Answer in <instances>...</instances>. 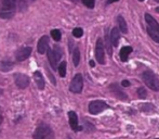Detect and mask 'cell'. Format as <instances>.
I'll list each match as a JSON object with an SVG mask.
<instances>
[{"instance_id": "2e32d148", "label": "cell", "mask_w": 159, "mask_h": 139, "mask_svg": "<svg viewBox=\"0 0 159 139\" xmlns=\"http://www.w3.org/2000/svg\"><path fill=\"white\" fill-rule=\"evenodd\" d=\"M117 23H118V28L120 30V32H121L122 34H127L128 33V26H127V22H126V20L124 19V17L118 15Z\"/></svg>"}, {"instance_id": "ac0fdd59", "label": "cell", "mask_w": 159, "mask_h": 139, "mask_svg": "<svg viewBox=\"0 0 159 139\" xmlns=\"http://www.w3.org/2000/svg\"><path fill=\"white\" fill-rule=\"evenodd\" d=\"M12 66H13V63L11 61H2L1 63H0V70H1L2 72L11 71Z\"/></svg>"}, {"instance_id": "52a82bcc", "label": "cell", "mask_w": 159, "mask_h": 139, "mask_svg": "<svg viewBox=\"0 0 159 139\" xmlns=\"http://www.w3.org/2000/svg\"><path fill=\"white\" fill-rule=\"evenodd\" d=\"M14 82L19 88L24 89L30 85V77L25 74H21V73H16L14 75Z\"/></svg>"}, {"instance_id": "836d02e7", "label": "cell", "mask_w": 159, "mask_h": 139, "mask_svg": "<svg viewBox=\"0 0 159 139\" xmlns=\"http://www.w3.org/2000/svg\"><path fill=\"white\" fill-rule=\"evenodd\" d=\"M155 1H156V2H158V3H159V0H155Z\"/></svg>"}, {"instance_id": "d6a6232c", "label": "cell", "mask_w": 159, "mask_h": 139, "mask_svg": "<svg viewBox=\"0 0 159 139\" xmlns=\"http://www.w3.org/2000/svg\"><path fill=\"white\" fill-rule=\"evenodd\" d=\"M71 1H74V2H77V1H78V0H71Z\"/></svg>"}, {"instance_id": "d4e9b609", "label": "cell", "mask_w": 159, "mask_h": 139, "mask_svg": "<svg viewBox=\"0 0 159 139\" xmlns=\"http://www.w3.org/2000/svg\"><path fill=\"white\" fill-rule=\"evenodd\" d=\"M138 95L140 98H142V99H145V98L147 97V93L146 90H145V88H143V87H140V88L138 89Z\"/></svg>"}, {"instance_id": "9c48e42d", "label": "cell", "mask_w": 159, "mask_h": 139, "mask_svg": "<svg viewBox=\"0 0 159 139\" xmlns=\"http://www.w3.org/2000/svg\"><path fill=\"white\" fill-rule=\"evenodd\" d=\"M37 49H38V52H39L40 55H43V53H46L47 51L49 50V37L48 36H42V37L40 38L39 41H38Z\"/></svg>"}, {"instance_id": "e0dca14e", "label": "cell", "mask_w": 159, "mask_h": 139, "mask_svg": "<svg viewBox=\"0 0 159 139\" xmlns=\"http://www.w3.org/2000/svg\"><path fill=\"white\" fill-rule=\"evenodd\" d=\"M132 52V47L130 46H126L120 50V59H121L122 62H127L128 58H129V55Z\"/></svg>"}, {"instance_id": "cb8c5ba5", "label": "cell", "mask_w": 159, "mask_h": 139, "mask_svg": "<svg viewBox=\"0 0 159 139\" xmlns=\"http://www.w3.org/2000/svg\"><path fill=\"white\" fill-rule=\"evenodd\" d=\"M81 1H82V3H84L86 7H88V8H90V9L94 8L95 0H81Z\"/></svg>"}, {"instance_id": "7c38bea8", "label": "cell", "mask_w": 159, "mask_h": 139, "mask_svg": "<svg viewBox=\"0 0 159 139\" xmlns=\"http://www.w3.org/2000/svg\"><path fill=\"white\" fill-rule=\"evenodd\" d=\"M145 20H146V23H147V25H148V27H147V28H152V30H155V31H158V32H159L158 22L156 21V20L154 19L151 14L146 13V14H145Z\"/></svg>"}, {"instance_id": "e575fe53", "label": "cell", "mask_w": 159, "mask_h": 139, "mask_svg": "<svg viewBox=\"0 0 159 139\" xmlns=\"http://www.w3.org/2000/svg\"><path fill=\"white\" fill-rule=\"evenodd\" d=\"M140 1H144V0H140Z\"/></svg>"}, {"instance_id": "5b68a950", "label": "cell", "mask_w": 159, "mask_h": 139, "mask_svg": "<svg viewBox=\"0 0 159 139\" xmlns=\"http://www.w3.org/2000/svg\"><path fill=\"white\" fill-rule=\"evenodd\" d=\"M107 108H108V104L106 102L102 101V100H94L89 104V112L91 114H98L106 110Z\"/></svg>"}, {"instance_id": "44dd1931", "label": "cell", "mask_w": 159, "mask_h": 139, "mask_svg": "<svg viewBox=\"0 0 159 139\" xmlns=\"http://www.w3.org/2000/svg\"><path fill=\"white\" fill-rule=\"evenodd\" d=\"M59 73L61 77H65V75H66V62H61V64L59 65Z\"/></svg>"}, {"instance_id": "30bf717a", "label": "cell", "mask_w": 159, "mask_h": 139, "mask_svg": "<svg viewBox=\"0 0 159 139\" xmlns=\"http://www.w3.org/2000/svg\"><path fill=\"white\" fill-rule=\"evenodd\" d=\"M68 117H69V125H70L71 129L75 132H79L82 129L81 126L78 125V116L77 114L75 113L74 111L68 112Z\"/></svg>"}, {"instance_id": "4fadbf2b", "label": "cell", "mask_w": 159, "mask_h": 139, "mask_svg": "<svg viewBox=\"0 0 159 139\" xmlns=\"http://www.w3.org/2000/svg\"><path fill=\"white\" fill-rule=\"evenodd\" d=\"M111 90L113 91V93H115L116 97H118L119 99H121V100H127L128 99L127 95L119 88V86H118L117 84L111 85Z\"/></svg>"}, {"instance_id": "6da1fadb", "label": "cell", "mask_w": 159, "mask_h": 139, "mask_svg": "<svg viewBox=\"0 0 159 139\" xmlns=\"http://www.w3.org/2000/svg\"><path fill=\"white\" fill-rule=\"evenodd\" d=\"M19 9L17 0H0V17L11 19Z\"/></svg>"}, {"instance_id": "4316f807", "label": "cell", "mask_w": 159, "mask_h": 139, "mask_svg": "<svg viewBox=\"0 0 159 139\" xmlns=\"http://www.w3.org/2000/svg\"><path fill=\"white\" fill-rule=\"evenodd\" d=\"M54 53H55V55H57V60H60L62 58V50H61V48H59L57 46H55L54 47Z\"/></svg>"}, {"instance_id": "3957f363", "label": "cell", "mask_w": 159, "mask_h": 139, "mask_svg": "<svg viewBox=\"0 0 159 139\" xmlns=\"http://www.w3.org/2000/svg\"><path fill=\"white\" fill-rule=\"evenodd\" d=\"M34 139H54L52 128L47 124H40L34 133Z\"/></svg>"}, {"instance_id": "4dcf8cb0", "label": "cell", "mask_w": 159, "mask_h": 139, "mask_svg": "<svg viewBox=\"0 0 159 139\" xmlns=\"http://www.w3.org/2000/svg\"><path fill=\"white\" fill-rule=\"evenodd\" d=\"M2 123V115H1V112H0V124Z\"/></svg>"}, {"instance_id": "d6986e66", "label": "cell", "mask_w": 159, "mask_h": 139, "mask_svg": "<svg viewBox=\"0 0 159 139\" xmlns=\"http://www.w3.org/2000/svg\"><path fill=\"white\" fill-rule=\"evenodd\" d=\"M34 1H36V0H17V3H19V10H25V9Z\"/></svg>"}, {"instance_id": "9a60e30c", "label": "cell", "mask_w": 159, "mask_h": 139, "mask_svg": "<svg viewBox=\"0 0 159 139\" xmlns=\"http://www.w3.org/2000/svg\"><path fill=\"white\" fill-rule=\"evenodd\" d=\"M34 78H35V82H36V84H37L38 88H39L40 90H42V89L44 88V79H43V77H42L41 73H40L39 71H36L35 74H34Z\"/></svg>"}, {"instance_id": "ba28073f", "label": "cell", "mask_w": 159, "mask_h": 139, "mask_svg": "<svg viewBox=\"0 0 159 139\" xmlns=\"http://www.w3.org/2000/svg\"><path fill=\"white\" fill-rule=\"evenodd\" d=\"M32 48L30 47H23L15 52V60L16 61H24L32 55Z\"/></svg>"}, {"instance_id": "f1b7e54d", "label": "cell", "mask_w": 159, "mask_h": 139, "mask_svg": "<svg viewBox=\"0 0 159 139\" xmlns=\"http://www.w3.org/2000/svg\"><path fill=\"white\" fill-rule=\"evenodd\" d=\"M116 1H118V0H107V4H111V3H113V2H116Z\"/></svg>"}, {"instance_id": "7402d4cb", "label": "cell", "mask_w": 159, "mask_h": 139, "mask_svg": "<svg viewBox=\"0 0 159 139\" xmlns=\"http://www.w3.org/2000/svg\"><path fill=\"white\" fill-rule=\"evenodd\" d=\"M51 36H52V38L55 40V41H60L61 40V32H60L59 30H52L51 31Z\"/></svg>"}, {"instance_id": "484cf974", "label": "cell", "mask_w": 159, "mask_h": 139, "mask_svg": "<svg viewBox=\"0 0 159 139\" xmlns=\"http://www.w3.org/2000/svg\"><path fill=\"white\" fill-rule=\"evenodd\" d=\"M94 129H95L94 126H93L90 122H84V131H86L87 133H91V132H93Z\"/></svg>"}, {"instance_id": "1f68e13d", "label": "cell", "mask_w": 159, "mask_h": 139, "mask_svg": "<svg viewBox=\"0 0 159 139\" xmlns=\"http://www.w3.org/2000/svg\"><path fill=\"white\" fill-rule=\"evenodd\" d=\"M2 93H3V91H2V90H1V89H0V96H1V95H2Z\"/></svg>"}, {"instance_id": "83f0119b", "label": "cell", "mask_w": 159, "mask_h": 139, "mask_svg": "<svg viewBox=\"0 0 159 139\" xmlns=\"http://www.w3.org/2000/svg\"><path fill=\"white\" fill-rule=\"evenodd\" d=\"M122 86H124V87L130 86V82H128V80H124V82H122Z\"/></svg>"}, {"instance_id": "603a6c76", "label": "cell", "mask_w": 159, "mask_h": 139, "mask_svg": "<svg viewBox=\"0 0 159 139\" xmlns=\"http://www.w3.org/2000/svg\"><path fill=\"white\" fill-rule=\"evenodd\" d=\"M82 35H84V31H82V28H80V27L74 28V31H73V36H75L76 38H80Z\"/></svg>"}, {"instance_id": "7a4b0ae2", "label": "cell", "mask_w": 159, "mask_h": 139, "mask_svg": "<svg viewBox=\"0 0 159 139\" xmlns=\"http://www.w3.org/2000/svg\"><path fill=\"white\" fill-rule=\"evenodd\" d=\"M142 79L145 83V85L147 87H149L152 90L159 91V78L153 71L147 70V71L143 72Z\"/></svg>"}, {"instance_id": "277c9868", "label": "cell", "mask_w": 159, "mask_h": 139, "mask_svg": "<svg viewBox=\"0 0 159 139\" xmlns=\"http://www.w3.org/2000/svg\"><path fill=\"white\" fill-rule=\"evenodd\" d=\"M82 87H84V79H82L81 74H76L70 83L69 90L74 93H80L82 91Z\"/></svg>"}, {"instance_id": "5bb4252c", "label": "cell", "mask_w": 159, "mask_h": 139, "mask_svg": "<svg viewBox=\"0 0 159 139\" xmlns=\"http://www.w3.org/2000/svg\"><path fill=\"white\" fill-rule=\"evenodd\" d=\"M47 53H48V60H49V63H50V65L52 66L53 70H57V61H59V60H57L54 51L51 50V49L49 48V50L47 51Z\"/></svg>"}, {"instance_id": "ffe728a7", "label": "cell", "mask_w": 159, "mask_h": 139, "mask_svg": "<svg viewBox=\"0 0 159 139\" xmlns=\"http://www.w3.org/2000/svg\"><path fill=\"white\" fill-rule=\"evenodd\" d=\"M73 62H74V65L78 66L79 65V62H80V51L78 48H75L73 53Z\"/></svg>"}, {"instance_id": "f546056e", "label": "cell", "mask_w": 159, "mask_h": 139, "mask_svg": "<svg viewBox=\"0 0 159 139\" xmlns=\"http://www.w3.org/2000/svg\"><path fill=\"white\" fill-rule=\"evenodd\" d=\"M90 65L91 66H94L95 64H94V61H90Z\"/></svg>"}, {"instance_id": "8992f818", "label": "cell", "mask_w": 159, "mask_h": 139, "mask_svg": "<svg viewBox=\"0 0 159 139\" xmlns=\"http://www.w3.org/2000/svg\"><path fill=\"white\" fill-rule=\"evenodd\" d=\"M95 58L98 60V62L100 64L105 63V50H104V44L103 40L101 38H98L96 41V47H95Z\"/></svg>"}, {"instance_id": "8fae6325", "label": "cell", "mask_w": 159, "mask_h": 139, "mask_svg": "<svg viewBox=\"0 0 159 139\" xmlns=\"http://www.w3.org/2000/svg\"><path fill=\"white\" fill-rule=\"evenodd\" d=\"M111 46L113 47H117L118 46V42H119L120 39V32H119V28L118 27H114L111 32Z\"/></svg>"}]
</instances>
